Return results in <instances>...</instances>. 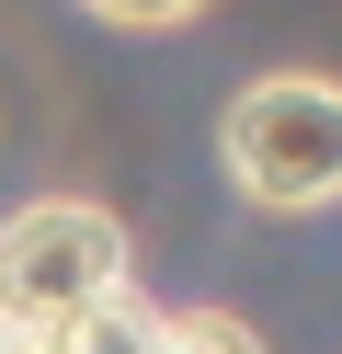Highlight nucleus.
Masks as SVG:
<instances>
[{"label": "nucleus", "mask_w": 342, "mask_h": 354, "mask_svg": "<svg viewBox=\"0 0 342 354\" xmlns=\"http://www.w3.org/2000/svg\"><path fill=\"white\" fill-rule=\"evenodd\" d=\"M217 160L240 183V206L263 217H319L342 206V80L331 69H263L228 92Z\"/></svg>", "instance_id": "1"}, {"label": "nucleus", "mask_w": 342, "mask_h": 354, "mask_svg": "<svg viewBox=\"0 0 342 354\" xmlns=\"http://www.w3.org/2000/svg\"><path fill=\"white\" fill-rule=\"evenodd\" d=\"M91 24H114V35H182L194 12H217V0H80Z\"/></svg>", "instance_id": "5"}, {"label": "nucleus", "mask_w": 342, "mask_h": 354, "mask_svg": "<svg viewBox=\"0 0 342 354\" xmlns=\"http://www.w3.org/2000/svg\"><path fill=\"white\" fill-rule=\"evenodd\" d=\"M149 331H160V308L137 297V286H114V297H80L68 320L23 331L12 354H149Z\"/></svg>", "instance_id": "3"}, {"label": "nucleus", "mask_w": 342, "mask_h": 354, "mask_svg": "<svg viewBox=\"0 0 342 354\" xmlns=\"http://www.w3.org/2000/svg\"><path fill=\"white\" fill-rule=\"evenodd\" d=\"M149 354H263V331H251L240 308H160Z\"/></svg>", "instance_id": "4"}, {"label": "nucleus", "mask_w": 342, "mask_h": 354, "mask_svg": "<svg viewBox=\"0 0 342 354\" xmlns=\"http://www.w3.org/2000/svg\"><path fill=\"white\" fill-rule=\"evenodd\" d=\"M0 354H12V320H0Z\"/></svg>", "instance_id": "6"}, {"label": "nucleus", "mask_w": 342, "mask_h": 354, "mask_svg": "<svg viewBox=\"0 0 342 354\" xmlns=\"http://www.w3.org/2000/svg\"><path fill=\"white\" fill-rule=\"evenodd\" d=\"M114 286H137V240H126L114 206H91V194H23L0 217V320H12V343L68 320L80 297H114Z\"/></svg>", "instance_id": "2"}]
</instances>
